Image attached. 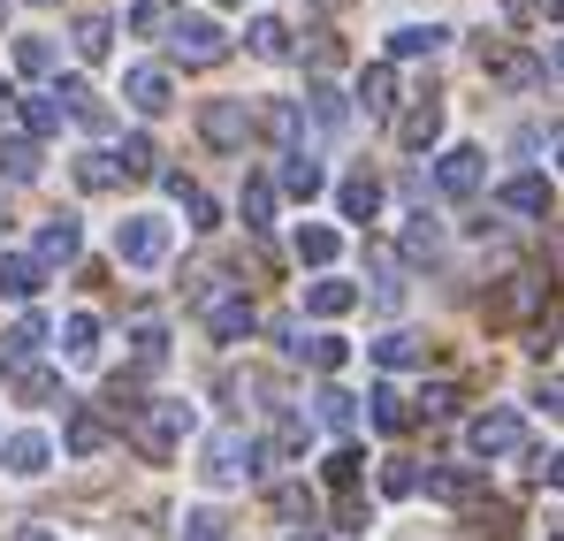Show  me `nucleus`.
I'll use <instances>...</instances> for the list:
<instances>
[{
    "instance_id": "nucleus-33",
    "label": "nucleus",
    "mask_w": 564,
    "mask_h": 541,
    "mask_svg": "<svg viewBox=\"0 0 564 541\" xmlns=\"http://www.w3.org/2000/svg\"><path fill=\"white\" fill-rule=\"evenodd\" d=\"M451 31H435V23H404V31H389V54L397 62H420V54H435Z\"/></svg>"
},
{
    "instance_id": "nucleus-16",
    "label": "nucleus",
    "mask_w": 564,
    "mask_h": 541,
    "mask_svg": "<svg viewBox=\"0 0 564 541\" xmlns=\"http://www.w3.org/2000/svg\"><path fill=\"white\" fill-rule=\"evenodd\" d=\"M435 138H443V99H420V107L397 122V145H404V153H427Z\"/></svg>"
},
{
    "instance_id": "nucleus-30",
    "label": "nucleus",
    "mask_w": 564,
    "mask_h": 541,
    "mask_svg": "<svg viewBox=\"0 0 564 541\" xmlns=\"http://www.w3.org/2000/svg\"><path fill=\"white\" fill-rule=\"evenodd\" d=\"M336 252H344V237H336L328 221H305V229H297V260H305V268H336Z\"/></svg>"
},
{
    "instance_id": "nucleus-21",
    "label": "nucleus",
    "mask_w": 564,
    "mask_h": 541,
    "mask_svg": "<svg viewBox=\"0 0 564 541\" xmlns=\"http://www.w3.org/2000/svg\"><path fill=\"white\" fill-rule=\"evenodd\" d=\"M245 46H252L260 62H290V23H282V15H252V23H245Z\"/></svg>"
},
{
    "instance_id": "nucleus-3",
    "label": "nucleus",
    "mask_w": 564,
    "mask_h": 541,
    "mask_svg": "<svg viewBox=\"0 0 564 541\" xmlns=\"http://www.w3.org/2000/svg\"><path fill=\"white\" fill-rule=\"evenodd\" d=\"M252 465H260V443H252L245 428H214L206 451H198V480H206V488H237Z\"/></svg>"
},
{
    "instance_id": "nucleus-49",
    "label": "nucleus",
    "mask_w": 564,
    "mask_h": 541,
    "mask_svg": "<svg viewBox=\"0 0 564 541\" xmlns=\"http://www.w3.org/2000/svg\"><path fill=\"white\" fill-rule=\"evenodd\" d=\"M15 389H23L31 404H46V397H54V374H39V366H31V374H15Z\"/></svg>"
},
{
    "instance_id": "nucleus-42",
    "label": "nucleus",
    "mask_w": 564,
    "mask_h": 541,
    "mask_svg": "<svg viewBox=\"0 0 564 541\" xmlns=\"http://www.w3.org/2000/svg\"><path fill=\"white\" fill-rule=\"evenodd\" d=\"M297 359H313L321 374H336V366L351 359V344H344V336H305V344H297Z\"/></svg>"
},
{
    "instance_id": "nucleus-47",
    "label": "nucleus",
    "mask_w": 564,
    "mask_h": 541,
    "mask_svg": "<svg viewBox=\"0 0 564 541\" xmlns=\"http://www.w3.org/2000/svg\"><path fill=\"white\" fill-rule=\"evenodd\" d=\"M275 511H282V519H305V527H313V496H305V488H275Z\"/></svg>"
},
{
    "instance_id": "nucleus-51",
    "label": "nucleus",
    "mask_w": 564,
    "mask_h": 541,
    "mask_svg": "<svg viewBox=\"0 0 564 541\" xmlns=\"http://www.w3.org/2000/svg\"><path fill=\"white\" fill-rule=\"evenodd\" d=\"M15 541H54V527H15Z\"/></svg>"
},
{
    "instance_id": "nucleus-1",
    "label": "nucleus",
    "mask_w": 564,
    "mask_h": 541,
    "mask_svg": "<svg viewBox=\"0 0 564 541\" xmlns=\"http://www.w3.org/2000/svg\"><path fill=\"white\" fill-rule=\"evenodd\" d=\"M198 313H206V336L214 344H245L260 328V305L245 297V282H206L198 290Z\"/></svg>"
},
{
    "instance_id": "nucleus-17",
    "label": "nucleus",
    "mask_w": 564,
    "mask_h": 541,
    "mask_svg": "<svg viewBox=\"0 0 564 541\" xmlns=\"http://www.w3.org/2000/svg\"><path fill=\"white\" fill-rule=\"evenodd\" d=\"M488 77L511 85V91H527V85H542V62H534L527 46H496V54H488Z\"/></svg>"
},
{
    "instance_id": "nucleus-58",
    "label": "nucleus",
    "mask_w": 564,
    "mask_h": 541,
    "mask_svg": "<svg viewBox=\"0 0 564 541\" xmlns=\"http://www.w3.org/2000/svg\"><path fill=\"white\" fill-rule=\"evenodd\" d=\"M221 8H237V0H221Z\"/></svg>"
},
{
    "instance_id": "nucleus-29",
    "label": "nucleus",
    "mask_w": 564,
    "mask_h": 541,
    "mask_svg": "<svg viewBox=\"0 0 564 541\" xmlns=\"http://www.w3.org/2000/svg\"><path fill=\"white\" fill-rule=\"evenodd\" d=\"M15 115H23V138H31V145L62 130V99H54V91H31V99H23Z\"/></svg>"
},
{
    "instance_id": "nucleus-59",
    "label": "nucleus",
    "mask_w": 564,
    "mask_h": 541,
    "mask_svg": "<svg viewBox=\"0 0 564 541\" xmlns=\"http://www.w3.org/2000/svg\"><path fill=\"white\" fill-rule=\"evenodd\" d=\"M31 8H46V0H31Z\"/></svg>"
},
{
    "instance_id": "nucleus-56",
    "label": "nucleus",
    "mask_w": 564,
    "mask_h": 541,
    "mask_svg": "<svg viewBox=\"0 0 564 541\" xmlns=\"http://www.w3.org/2000/svg\"><path fill=\"white\" fill-rule=\"evenodd\" d=\"M297 541H321V534H313V527H305V534H297Z\"/></svg>"
},
{
    "instance_id": "nucleus-32",
    "label": "nucleus",
    "mask_w": 564,
    "mask_h": 541,
    "mask_svg": "<svg viewBox=\"0 0 564 541\" xmlns=\"http://www.w3.org/2000/svg\"><path fill=\"white\" fill-rule=\"evenodd\" d=\"M69 46H77V62H107V46H115V23H107V15H77Z\"/></svg>"
},
{
    "instance_id": "nucleus-60",
    "label": "nucleus",
    "mask_w": 564,
    "mask_h": 541,
    "mask_svg": "<svg viewBox=\"0 0 564 541\" xmlns=\"http://www.w3.org/2000/svg\"><path fill=\"white\" fill-rule=\"evenodd\" d=\"M557 62H564V46H557Z\"/></svg>"
},
{
    "instance_id": "nucleus-43",
    "label": "nucleus",
    "mask_w": 564,
    "mask_h": 541,
    "mask_svg": "<svg viewBox=\"0 0 564 541\" xmlns=\"http://www.w3.org/2000/svg\"><path fill=\"white\" fill-rule=\"evenodd\" d=\"M420 488H427V496H443V504H466V496H473V473H451V465H435Z\"/></svg>"
},
{
    "instance_id": "nucleus-24",
    "label": "nucleus",
    "mask_w": 564,
    "mask_h": 541,
    "mask_svg": "<svg viewBox=\"0 0 564 541\" xmlns=\"http://www.w3.org/2000/svg\"><path fill=\"white\" fill-rule=\"evenodd\" d=\"M62 359H69V366H93L99 359V321H93V313H69V321H62Z\"/></svg>"
},
{
    "instance_id": "nucleus-13",
    "label": "nucleus",
    "mask_w": 564,
    "mask_h": 541,
    "mask_svg": "<svg viewBox=\"0 0 564 541\" xmlns=\"http://www.w3.org/2000/svg\"><path fill=\"white\" fill-rule=\"evenodd\" d=\"M252 130H268L282 153H297V138H305V115H297L290 99H260V107H252Z\"/></svg>"
},
{
    "instance_id": "nucleus-40",
    "label": "nucleus",
    "mask_w": 564,
    "mask_h": 541,
    "mask_svg": "<svg viewBox=\"0 0 564 541\" xmlns=\"http://www.w3.org/2000/svg\"><path fill=\"white\" fill-rule=\"evenodd\" d=\"M404 252H412V260H443V229H435L427 214H412V221H404Z\"/></svg>"
},
{
    "instance_id": "nucleus-12",
    "label": "nucleus",
    "mask_w": 564,
    "mask_h": 541,
    "mask_svg": "<svg viewBox=\"0 0 564 541\" xmlns=\"http://www.w3.org/2000/svg\"><path fill=\"white\" fill-rule=\"evenodd\" d=\"M359 305V282H344V274H321V282H305V313L313 321H344Z\"/></svg>"
},
{
    "instance_id": "nucleus-26",
    "label": "nucleus",
    "mask_w": 564,
    "mask_h": 541,
    "mask_svg": "<svg viewBox=\"0 0 564 541\" xmlns=\"http://www.w3.org/2000/svg\"><path fill=\"white\" fill-rule=\"evenodd\" d=\"M305 115H313L328 138H336V130H351V99H344L336 85H313V91H305Z\"/></svg>"
},
{
    "instance_id": "nucleus-27",
    "label": "nucleus",
    "mask_w": 564,
    "mask_h": 541,
    "mask_svg": "<svg viewBox=\"0 0 564 541\" xmlns=\"http://www.w3.org/2000/svg\"><path fill=\"white\" fill-rule=\"evenodd\" d=\"M237 214H245V229H252V237H268V221H275V183H268V176H245Z\"/></svg>"
},
{
    "instance_id": "nucleus-8",
    "label": "nucleus",
    "mask_w": 564,
    "mask_h": 541,
    "mask_svg": "<svg viewBox=\"0 0 564 541\" xmlns=\"http://www.w3.org/2000/svg\"><path fill=\"white\" fill-rule=\"evenodd\" d=\"M122 99H130L138 115H169V107H176V85H169V69H153V62H138V69L122 77Z\"/></svg>"
},
{
    "instance_id": "nucleus-5",
    "label": "nucleus",
    "mask_w": 564,
    "mask_h": 541,
    "mask_svg": "<svg viewBox=\"0 0 564 541\" xmlns=\"http://www.w3.org/2000/svg\"><path fill=\"white\" fill-rule=\"evenodd\" d=\"M169 54H176L184 69H214V62L229 54V31H221L214 15H176V31H169Z\"/></svg>"
},
{
    "instance_id": "nucleus-10",
    "label": "nucleus",
    "mask_w": 564,
    "mask_h": 541,
    "mask_svg": "<svg viewBox=\"0 0 564 541\" xmlns=\"http://www.w3.org/2000/svg\"><path fill=\"white\" fill-rule=\"evenodd\" d=\"M480 176H488V169H480V153H473V145H451V153L435 161V191H443V198H473Z\"/></svg>"
},
{
    "instance_id": "nucleus-38",
    "label": "nucleus",
    "mask_w": 564,
    "mask_h": 541,
    "mask_svg": "<svg viewBox=\"0 0 564 541\" xmlns=\"http://www.w3.org/2000/svg\"><path fill=\"white\" fill-rule=\"evenodd\" d=\"M0 176L31 183V176H39V145H31V138H0Z\"/></svg>"
},
{
    "instance_id": "nucleus-41",
    "label": "nucleus",
    "mask_w": 564,
    "mask_h": 541,
    "mask_svg": "<svg viewBox=\"0 0 564 541\" xmlns=\"http://www.w3.org/2000/svg\"><path fill=\"white\" fill-rule=\"evenodd\" d=\"M77 183H85V191H115V183H122L115 153H77Z\"/></svg>"
},
{
    "instance_id": "nucleus-4",
    "label": "nucleus",
    "mask_w": 564,
    "mask_h": 541,
    "mask_svg": "<svg viewBox=\"0 0 564 541\" xmlns=\"http://www.w3.org/2000/svg\"><path fill=\"white\" fill-rule=\"evenodd\" d=\"M169 252H176V229H169L161 214H130V221L115 229V260H122V268H161Z\"/></svg>"
},
{
    "instance_id": "nucleus-36",
    "label": "nucleus",
    "mask_w": 564,
    "mask_h": 541,
    "mask_svg": "<svg viewBox=\"0 0 564 541\" xmlns=\"http://www.w3.org/2000/svg\"><path fill=\"white\" fill-rule=\"evenodd\" d=\"M367 420H375L381 435H404V428H412V404H404L397 389H375V397H367Z\"/></svg>"
},
{
    "instance_id": "nucleus-14",
    "label": "nucleus",
    "mask_w": 564,
    "mask_h": 541,
    "mask_svg": "<svg viewBox=\"0 0 564 541\" xmlns=\"http://www.w3.org/2000/svg\"><path fill=\"white\" fill-rule=\"evenodd\" d=\"M46 290V268L31 260V252H0V297H15V305H31Z\"/></svg>"
},
{
    "instance_id": "nucleus-37",
    "label": "nucleus",
    "mask_w": 564,
    "mask_h": 541,
    "mask_svg": "<svg viewBox=\"0 0 564 541\" xmlns=\"http://www.w3.org/2000/svg\"><path fill=\"white\" fill-rule=\"evenodd\" d=\"M115 169H122V176H161L153 138H145V130H130V138H122V153H115Z\"/></svg>"
},
{
    "instance_id": "nucleus-6",
    "label": "nucleus",
    "mask_w": 564,
    "mask_h": 541,
    "mask_svg": "<svg viewBox=\"0 0 564 541\" xmlns=\"http://www.w3.org/2000/svg\"><path fill=\"white\" fill-rule=\"evenodd\" d=\"M198 138L221 145V153H245V138H252V107H245V99H206V107H198Z\"/></svg>"
},
{
    "instance_id": "nucleus-39",
    "label": "nucleus",
    "mask_w": 564,
    "mask_h": 541,
    "mask_svg": "<svg viewBox=\"0 0 564 541\" xmlns=\"http://www.w3.org/2000/svg\"><path fill=\"white\" fill-rule=\"evenodd\" d=\"M15 69H23V77H54V39L23 31V39H15Z\"/></svg>"
},
{
    "instance_id": "nucleus-19",
    "label": "nucleus",
    "mask_w": 564,
    "mask_h": 541,
    "mask_svg": "<svg viewBox=\"0 0 564 541\" xmlns=\"http://www.w3.org/2000/svg\"><path fill=\"white\" fill-rule=\"evenodd\" d=\"M496 198H503V214H527V221H542V214H550V176H511L503 191H496Z\"/></svg>"
},
{
    "instance_id": "nucleus-52",
    "label": "nucleus",
    "mask_w": 564,
    "mask_h": 541,
    "mask_svg": "<svg viewBox=\"0 0 564 541\" xmlns=\"http://www.w3.org/2000/svg\"><path fill=\"white\" fill-rule=\"evenodd\" d=\"M542 473H550V488H564V451L550 457V465H542Z\"/></svg>"
},
{
    "instance_id": "nucleus-53",
    "label": "nucleus",
    "mask_w": 564,
    "mask_h": 541,
    "mask_svg": "<svg viewBox=\"0 0 564 541\" xmlns=\"http://www.w3.org/2000/svg\"><path fill=\"white\" fill-rule=\"evenodd\" d=\"M8 107H15V85H8V77H0V115H8Z\"/></svg>"
},
{
    "instance_id": "nucleus-9",
    "label": "nucleus",
    "mask_w": 564,
    "mask_h": 541,
    "mask_svg": "<svg viewBox=\"0 0 564 541\" xmlns=\"http://www.w3.org/2000/svg\"><path fill=\"white\" fill-rule=\"evenodd\" d=\"M39 344H46V321H39V313H23V321L0 336V374H8V381H15V374H31Z\"/></svg>"
},
{
    "instance_id": "nucleus-34",
    "label": "nucleus",
    "mask_w": 564,
    "mask_h": 541,
    "mask_svg": "<svg viewBox=\"0 0 564 541\" xmlns=\"http://www.w3.org/2000/svg\"><path fill=\"white\" fill-rule=\"evenodd\" d=\"M130 31L138 39H169L176 31V0H130Z\"/></svg>"
},
{
    "instance_id": "nucleus-35",
    "label": "nucleus",
    "mask_w": 564,
    "mask_h": 541,
    "mask_svg": "<svg viewBox=\"0 0 564 541\" xmlns=\"http://www.w3.org/2000/svg\"><path fill=\"white\" fill-rule=\"evenodd\" d=\"M375 359L397 374V366H420V359H427V344H420L412 328H389V336H375Z\"/></svg>"
},
{
    "instance_id": "nucleus-23",
    "label": "nucleus",
    "mask_w": 564,
    "mask_h": 541,
    "mask_svg": "<svg viewBox=\"0 0 564 541\" xmlns=\"http://www.w3.org/2000/svg\"><path fill=\"white\" fill-rule=\"evenodd\" d=\"M313 420H321L328 435H351V428H359V397H351V389H321V397H313Z\"/></svg>"
},
{
    "instance_id": "nucleus-61",
    "label": "nucleus",
    "mask_w": 564,
    "mask_h": 541,
    "mask_svg": "<svg viewBox=\"0 0 564 541\" xmlns=\"http://www.w3.org/2000/svg\"><path fill=\"white\" fill-rule=\"evenodd\" d=\"M557 541H564V534H557Z\"/></svg>"
},
{
    "instance_id": "nucleus-46",
    "label": "nucleus",
    "mask_w": 564,
    "mask_h": 541,
    "mask_svg": "<svg viewBox=\"0 0 564 541\" xmlns=\"http://www.w3.org/2000/svg\"><path fill=\"white\" fill-rule=\"evenodd\" d=\"M412 488H420V473H412L404 457H389V465H381V496H412Z\"/></svg>"
},
{
    "instance_id": "nucleus-50",
    "label": "nucleus",
    "mask_w": 564,
    "mask_h": 541,
    "mask_svg": "<svg viewBox=\"0 0 564 541\" xmlns=\"http://www.w3.org/2000/svg\"><path fill=\"white\" fill-rule=\"evenodd\" d=\"M184 541H221V519H214V511H191V519H184Z\"/></svg>"
},
{
    "instance_id": "nucleus-11",
    "label": "nucleus",
    "mask_w": 564,
    "mask_h": 541,
    "mask_svg": "<svg viewBox=\"0 0 564 541\" xmlns=\"http://www.w3.org/2000/svg\"><path fill=\"white\" fill-rule=\"evenodd\" d=\"M0 465H8L15 480H39V473L54 465V443H46L39 428H23V435H8V443H0Z\"/></svg>"
},
{
    "instance_id": "nucleus-44",
    "label": "nucleus",
    "mask_w": 564,
    "mask_h": 541,
    "mask_svg": "<svg viewBox=\"0 0 564 541\" xmlns=\"http://www.w3.org/2000/svg\"><path fill=\"white\" fill-rule=\"evenodd\" d=\"M321 473H328V488H351V480L367 473V451H351V443H344V451H328V465H321Z\"/></svg>"
},
{
    "instance_id": "nucleus-48",
    "label": "nucleus",
    "mask_w": 564,
    "mask_h": 541,
    "mask_svg": "<svg viewBox=\"0 0 564 541\" xmlns=\"http://www.w3.org/2000/svg\"><path fill=\"white\" fill-rule=\"evenodd\" d=\"M534 404H542L550 420H564V374H542V389H534Z\"/></svg>"
},
{
    "instance_id": "nucleus-25",
    "label": "nucleus",
    "mask_w": 564,
    "mask_h": 541,
    "mask_svg": "<svg viewBox=\"0 0 564 541\" xmlns=\"http://www.w3.org/2000/svg\"><path fill=\"white\" fill-rule=\"evenodd\" d=\"M54 99H62V115H69V122H85V130H107V107H99V91L85 85V77H69V85L54 91Z\"/></svg>"
},
{
    "instance_id": "nucleus-31",
    "label": "nucleus",
    "mask_w": 564,
    "mask_h": 541,
    "mask_svg": "<svg viewBox=\"0 0 564 541\" xmlns=\"http://www.w3.org/2000/svg\"><path fill=\"white\" fill-rule=\"evenodd\" d=\"M161 191H169V198H176V206L191 214V229H214V221H221V206H214V198H206L198 183H184V176H161Z\"/></svg>"
},
{
    "instance_id": "nucleus-28",
    "label": "nucleus",
    "mask_w": 564,
    "mask_h": 541,
    "mask_svg": "<svg viewBox=\"0 0 564 541\" xmlns=\"http://www.w3.org/2000/svg\"><path fill=\"white\" fill-rule=\"evenodd\" d=\"M359 107H367V115H389V107H397V62L359 69Z\"/></svg>"
},
{
    "instance_id": "nucleus-7",
    "label": "nucleus",
    "mask_w": 564,
    "mask_h": 541,
    "mask_svg": "<svg viewBox=\"0 0 564 541\" xmlns=\"http://www.w3.org/2000/svg\"><path fill=\"white\" fill-rule=\"evenodd\" d=\"M466 443H473V457H511V451H527V420L511 404H496V412H480L466 428Z\"/></svg>"
},
{
    "instance_id": "nucleus-20",
    "label": "nucleus",
    "mask_w": 564,
    "mask_h": 541,
    "mask_svg": "<svg viewBox=\"0 0 564 541\" xmlns=\"http://www.w3.org/2000/svg\"><path fill=\"white\" fill-rule=\"evenodd\" d=\"M336 206H344V221H375L381 214V183L359 169V176H344L336 183Z\"/></svg>"
},
{
    "instance_id": "nucleus-22",
    "label": "nucleus",
    "mask_w": 564,
    "mask_h": 541,
    "mask_svg": "<svg viewBox=\"0 0 564 541\" xmlns=\"http://www.w3.org/2000/svg\"><path fill=\"white\" fill-rule=\"evenodd\" d=\"M321 183H328V169H321L305 145H297V153H282V191H290V198H321Z\"/></svg>"
},
{
    "instance_id": "nucleus-2",
    "label": "nucleus",
    "mask_w": 564,
    "mask_h": 541,
    "mask_svg": "<svg viewBox=\"0 0 564 541\" xmlns=\"http://www.w3.org/2000/svg\"><path fill=\"white\" fill-rule=\"evenodd\" d=\"M184 435H191V404L184 397H153V404L130 412V443H138L145 457H176Z\"/></svg>"
},
{
    "instance_id": "nucleus-54",
    "label": "nucleus",
    "mask_w": 564,
    "mask_h": 541,
    "mask_svg": "<svg viewBox=\"0 0 564 541\" xmlns=\"http://www.w3.org/2000/svg\"><path fill=\"white\" fill-rule=\"evenodd\" d=\"M550 145H557V169H564V130H557V138H550Z\"/></svg>"
},
{
    "instance_id": "nucleus-57",
    "label": "nucleus",
    "mask_w": 564,
    "mask_h": 541,
    "mask_svg": "<svg viewBox=\"0 0 564 541\" xmlns=\"http://www.w3.org/2000/svg\"><path fill=\"white\" fill-rule=\"evenodd\" d=\"M550 8H557V23H564V0H550Z\"/></svg>"
},
{
    "instance_id": "nucleus-45",
    "label": "nucleus",
    "mask_w": 564,
    "mask_h": 541,
    "mask_svg": "<svg viewBox=\"0 0 564 541\" xmlns=\"http://www.w3.org/2000/svg\"><path fill=\"white\" fill-rule=\"evenodd\" d=\"M130 344H138V366H145V374H153V366L169 359V328H161V321H145V328H138Z\"/></svg>"
},
{
    "instance_id": "nucleus-18",
    "label": "nucleus",
    "mask_w": 564,
    "mask_h": 541,
    "mask_svg": "<svg viewBox=\"0 0 564 541\" xmlns=\"http://www.w3.org/2000/svg\"><path fill=\"white\" fill-rule=\"evenodd\" d=\"M62 443H69V457H99V451H107V420H99L93 404H69V428H62Z\"/></svg>"
},
{
    "instance_id": "nucleus-55",
    "label": "nucleus",
    "mask_w": 564,
    "mask_h": 541,
    "mask_svg": "<svg viewBox=\"0 0 564 541\" xmlns=\"http://www.w3.org/2000/svg\"><path fill=\"white\" fill-rule=\"evenodd\" d=\"M0 237H8V206H0Z\"/></svg>"
},
{
    "instance_id": "nucleus-15",
    "label": "nucleus",
    "mask_w": 564,
    "mask_h": 541,
    "mask_svg": "<svg viewBox=\"0 0 564 541\" xmlns=\"http://www.w3.org/2000/svg\"><path fill=\"white\" fill-rule=\"evenodd\" d=\"M77 252H85V229H77V214H54V221L39 229V252H31V260H39V268H54V260H77Z\"/></svg>"
}]
</instances>
